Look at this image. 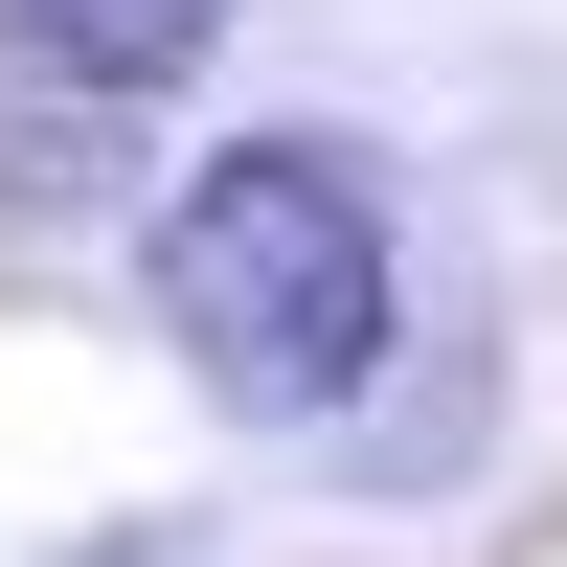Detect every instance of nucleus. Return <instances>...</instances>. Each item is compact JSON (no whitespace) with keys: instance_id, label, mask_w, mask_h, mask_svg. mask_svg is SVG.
Segmentation results:
<instances>
[{"instance_id":"obj_1","label":"nucleus","mask_w":567,"mask_h":567,"mask_svg":"<svg viewBox=\"0 0 567 567\" xmlns=\"http://www.w3.org/2000/svg\"><path fill=\"white\" fill-rule=\"evenodd\" d=\"M136 296H159V341L205 363L250 432H318V409H363V363H386L409 250H386V182H363L341 136H227V159H182V205L136 227Z\"/></svg>"},{"instance_id":"obj_2","label":"nucleus","mask_w":567,"mask_h":567,"mask_svg":"<svg viewBox=\"0 0 567 567\" xmlns=\"http://www.w3.org/2000/svg\"><path fill=\"white\" fill-rule=\"evenodd\" d=\"M0 23H23L69 91H159V69H205V45L250 23V0H0Z\"/></svg>"}]
</instances>
